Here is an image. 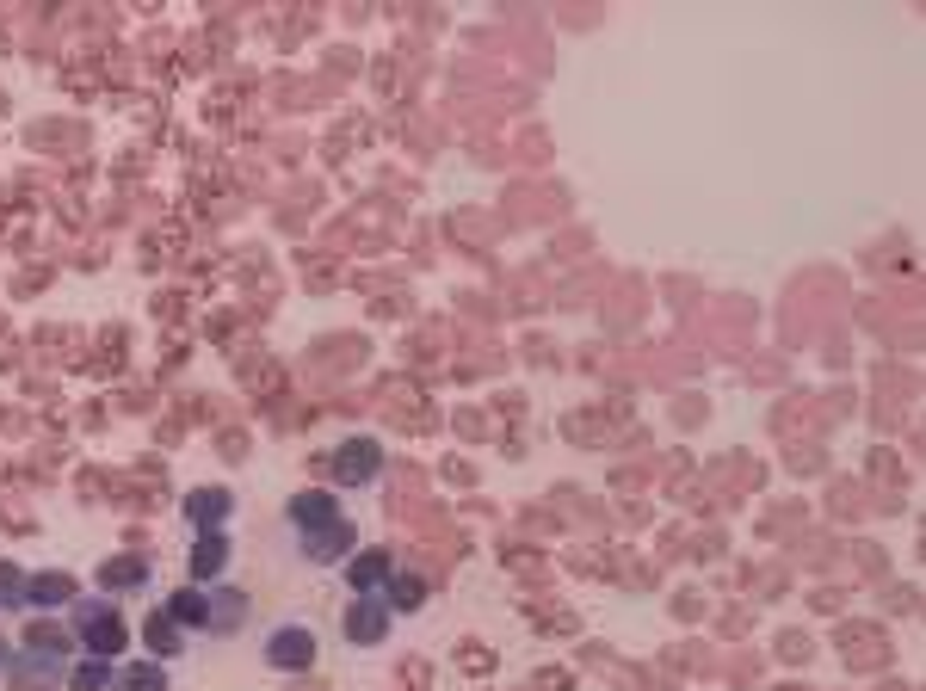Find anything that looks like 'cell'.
Wrapping results in <instances>:
<instances>
[{
    "label": "cell",
    "instance_id": "6da1fadb",
    "mask_svg": "<svg viewBox=\"0 0 926 691\" xmlns=\"http://www.w3.org/2000/svg\"><path fill=\"white\" fill-rule=\"evenodd\" d=\"M266 661H272V667H309V661H315V636H309L303 624H284V630H272V642H266Z\"/></svg>",
    "mask_w": 926,
    "mask_h": 691
},
{
    "label": "cell",
    "instance_id": "7a4b0ae2",
    "mask_svg": "<svg viewBox=\"0 0 926 691\" xmlns=\"http://www.w3.org/2000/svg\"><path fill=\"white\" fill-rule=\"evenodd\" d=\"M284 513H291V525H297L303 537H309V531H322V525H340V519H346L328 494H297L291 506H284Z\"/></svg>",
    "mask_w": 926,
    "mask_h": 691
},
{
    "label": "cell",
    "instance_id": "3957f363",
    "mask_svg": "<svg viewBox=\"0 0 926 691\" xmlns=\"http://www.w3.org/2000/svg\"><path fill=\"white\" fill-rule=\"evenodd\" d=\"M334 476H340V482H371V476H377V445H365V439L340 445V457H334Z\"/></svg>",
    "mask_w": 926,
    "mask_h": 691
},
{
    "label": "cell",
    "instance_id": "277c9868",
    "mask_svg": "<svg viewBox=\"0 0 926 691\" xmlns=\"http://www.w3.org/2000/svg\"><path fill=\"white\" fill-rule=\"evenodd\" d=\"M7 673H13V685H19V691H44V685L62 673V661H44V654H13Z\"/></svg>",
    "mask_w": 926,
    "mask_h": 691
},
{
    "label": "cell",
    "instance_id": "5b68a950",
    "mask_svg": "<svg viewBox=\"0 0 926 691\" xmlns=\"http://www.w3.org/2000/svg\"><path fill=\"white\" fill-rule=\"evenodd\" d=\"M303 543H309V562H340V556L352 550V525H346V519H340V525H322V531H309Z\"/></svg>",
    "mask_w": 926,
    "mask_h": 691
},
{
    "label": "cell",
    "instance_id": "8992f818",
    "mask_svg": "<svg viewBox=\"0 0 926 691\" xmlns=\"http://www.w3.org/2000/svg\"><path fill=\"white\" fill-rule=\"evenodd\" d=\"M173 624H198V630H210V593H198V587H186V593H173Z\"/></svg>",
    "mask_w": 926,
    "mask_h": 691
},
{
    "label": "cell",
    "instance_id": "52a82bcc",
    "mask_svg": "<svg viewBox=\"0 0 926 691\" xmlns=\"http://www.w3.org/2000/svg\"><path fill=\"white\" fill-rule=\"evenodd\" d=\"M81 630H87L93 654H112L118 648V617L112 611H81Z\"/></svg>",
    "mask_w": 926,
    "mask_h": 691
},
{
    "label": "cell",
    "instance_id": "ba28073f",
    "mask_svg": "<svg viewBox=\"0 0 926 691\" xmlns=\"http://www.w3.org/2000/svg\"><path fill=\"white\" fill-rule=\"evenodd\" d=\"M25 654H44V661H68V636L50 630V624H38V630L25 636Z\"/></svg>",
    "mask_w": 926,
    "mask_h": 691
},
{
    "label": "cell",
    "instance_id": "9c48e42d",
    "mask_svg": "<svg viewBox=\"0 0 926 691\" xmlns=\"http://www.w3.org/2000/svg\"><path fill=\"white\" fill-rule=\"evenodd\" d=\"M247 611L241 593H210V630H235V617Z\"/></svg>",
    "mask_w": 926,
    "mask_h": 691
},
{
    "label": "cell",
    "instance_id": "30bf717a",
    "mask_svg": "<svg viewBox=\"0 0 926 691\" xmlns=\"http://www.w3.org/2000/svg\"><path fill=\"white\" fill-rule=\"evenodd\" d=\"M112 685V667L105 661H87V667H75V679H68V691H105Z\"/></svg>",
    "mask_w": 926,
    "mask_h": 691
},
{
    "label": "cell",
    "instance_id": "8fae6325",
    "mask_svg": "<svg viewBox=\"0 0 926 691\" xmlns=\"http://www.w3.org/2000/svg\"><path fill=\"white\" fill-rule=\"evenodd\" d=\"M223 513H229V494H223V488L192 494V519H223Z\"/></svg>",
    "mask_w": 926,
    "mask_h": 691
},
{
    "label": "cell",
    "instance_id": "7c38bea8",
    "mask_svg": "<svg viewBox=\"0 0 926 691\" xmlns=\"http://www.w3.org/2000/svg\"><path fill=\"white\" fill-rule=\"evenodd\" d=\"M25 593H31V605H56V599L68 593V580H62V574H56V580H31Z\"/></svg>",
    "mask_w": 926,
    "mask_h": 691
},
{
    "label": "cell",
    "instance_id": "4fadbf2b",
    "mask_svg": "<svg viewBox=\"0 0 926 691\" xmlns=\"http://www.w3.org/2000/svg\"><path fill=\"white\" fill-rule=\"evenodd\" d=\"M161 685H167V679H161L155 667H130V673H124V691H161Z\"/></svg>",
    "mask_w": 926,
    "mask_h": 691
},
{
    "label": "cell",
    "instance_id": "5bb4252c",
    "mask_svg": "<svg viewBox=\"0 0 926 691\" xmlns=\"http://www.w3.org/2000/svg\"><path fill=\"white\" fill-rule=\"evenodd\" d=\"M217 562H223V543H217V537H204V543H198V556H192V568H198V574H210Z\"/></svg>",
    "mask_w": 926,
    "mask_h": 691
},
{
    "label": "cell",
    "instance_id": "9a60e30c",
    "mask_svg": "<svg viewBox=\"0 0 926 691\" xmlns=\"http://www.w3.org/2000/svg\"><path fill=\"white\" fill-rule=\"evenodd\" d=\"M7 661H13V654H7V648H0V673H7Z\"/></svg>",
    "mask_w": 926,
    "mask_h": 691
}]
</instances>
